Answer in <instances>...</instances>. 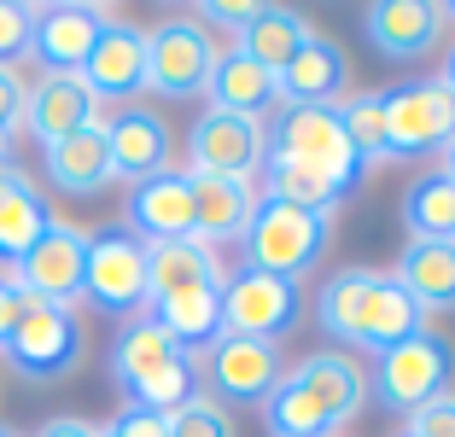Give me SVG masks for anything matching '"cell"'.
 <instances>
[{
  "instance_id": "cell-1",
  "label": "cell",
  "mask_w": 455,
  "mask_h": 437,
  "mask_svg": "<svg viewBox=\"0 0 455 437\" xmlns=\"http://www.w3.org/2000/svg\"><path fill=\"white\" fill-rule=\"evenodd\" d=\"M263 134H268V152H263V170H257V187L268 199L333 216L368 175V163L350 146L333 106H281L263 123Z\"/></svg>"
},
{
  "instance_id": "cell-2",
  "label": "cell",
  "mask_w": 455,
  "mask_h": 437,
  "mask_svg": "<svg viewBox=\"0 0 455 437\" xmlns=\"http://www.w3.org/2000/svg\"><path fill=\"white\" fill-rule=\"evenodd\" d=\"M315 321H322L327 338H339L350 350H368V356H386L403 338L427 332L420 304L403 291V280L391 268H339L333 280H322L315 291Z\"/></svg>"
},
{
  "instance_id": "cell-3",
  "label": "cell",
  "mask_w": 455,
  "mask_h": 437,
  "mask_svg": "<svg viewBox=\"0 0 455 437\" xmlns=\"http://www.w3.org/2000/svg\"><path fill=\"white\" fill-rule=\"evenodd\" d=\"M362 402H368L362 362L345 356V350H309L263 397V420L275 437H345Z\"/></svg>"
},
{
  "instance_id": "cell-4",
  "label": "cell",
  "mask_w": 455,
  "mask_h": 437,
  "mask_svg": "<svg viewBox=\"0 0 455 437\" xmlns=\"http://www.w3.org/2000/svg\"><path fill=\"white\" fill-rule=\"evenodd\" d=\"M111 385L123 391L129 409L175 414L188 397H199V362L175 338H164L147 315H134L111 345Z\"/></svg>"
},
{
  "instance_id": "cell-5",
  "label": "cell",
  "mask_w": 455,
  "mask_h": 437,
  "mask_svg": "<svg viewBox=\"0 0 455 437\" xmlns=\"http://www.w3.org/2000/svg\"><path fill=\"white\" fill-rule=\"evenodd\" d=\"M327 245H333V216L304 211V204H286V199H268V193H263V204H257L251 227L240 234L245 268L275 274V280H292V286L322 268Z\"/></svg>"
},
{
  "instance_id": "cell-6",
  "label": "cell",
  "mask_w": 455,
  "mask_h": 437,
  "mask_svg": "<svg viewBox=\"0 0 455 437\" xmlns=\"http://www.w3.org/2000/svg\"><path fill=\"white\" fill-rule=\"evenodd\" d=\"M386 111V163L397 158H443L455 146V88L443 76H409L379 88Z\"/></svg>"
},
{
  "instance_id": "cell-7",
  "label": "cell",
  "mask_w": 455,
  "mask_h": 437,
  "mask_svg": "<svg viewBox=\"0 0 455 437\" xmlns=\"http://www.w3.org/2000/svg\"><path fill=\"white\" fill-rule=\"evenodd\" d=\"M455 379V345L443 338V332H415V338H403L397 350H386V356L374 362V373H368V397L379 402L386 414H397V420H409L415 409H427L432 397H443Z\"/></svg>"
},
{
  "instance_id": "cell-8",
  "label": "cell",
  "mask_w": 455,
  "mask_h": 437,
  "mask_svg": "<svg viewBox=\"0 0 455 437\" xmlns=\"http://www.w3.org/2000/svg\"><path fill=\"white\" fill-rule=\"evenodd\" d=\"M82 304L100 315H147V245L123 222L88 227V274H82Z\"/></svg>"
},
{
  "instance_id": "cell-9",
  "label": "cell",
  "mask_w": 455,
  "mask_h": 437,
  "mask_svg": "<svg viewBox=\"0 0 455 437\" xmlns=\"http://www.w3.org/2000/svg\"><path fill=\"white\" fill-rule=\"evenodd\" d=\"M0 356L12 362V368L24 373L29 385H59V379H70V373L82 368V356H88V338H82V321L70 315V309L29 304Z\"/></svg>"
},
{
  "instance_id": "cell-10",
  "label": "cell",
  "mask_w": 455,
  "mask_h": 437,
  "mask_svg": "<svg viewBox=\"0 0 455 437\" xmlns=\"http://www.w3.org/2000/svg\"><path fill=\"white\" fill-rule=\"evenodd\" d=\"M222 41L193 18H164L158 29H147V93L164 99H193L211 88V70Z\"/></svg>"
},
{
  "instance_id": "cell-11",
  "label": "cell",
  "mask_w": 455,
  "mask_h": 437,
  "mask_svg": "<svg viewBox=\"0 0 455 437\" xmlns=\"http://www.w3.org/2000/svg\"><path fill=\"white\" fill-rule=\"evenodd\" d=\"M82 274H88V227H76V222H53L24 251V263L12 268L18 291L29 304L70 309V315L82 304Z\"/></svg>"
},
{
  "instance_id": "cell-12",
  "label": "cell",
  "mask_w": 455,
  "mask_h": 437,
  "mask_svg": "<svg viewBox=\"0 0 455 437\" xmlns=\"http://www.w3.org/2000/svg\"><path fill=\"white\" fill-rule=\"evenodd\" d=\"M281 373H286L281 345L275 338H240V332H222L199 362V379L211 385L204 397H216L222 409L228 402H263L281 385Z\"/></svg>"
},
{
  "instance_id": "cell-13",
  "label": "cell",
  "mask_w": 455,
  "mask_h": 437,
  "mask_svg": "<svg viewBox=\"0 0 455 437\" xmlns=\"http://www.w3.org/2000/svg\"><path fill=\"white\" fill-rule=\"evenodd\" d=\"M268 152L263 123L234 117V111H204L188 129V175H234V181H257Z\"/></svg>"
},
{
  "instance_id": "cell-14",
  "label": "cell",
  "mask_w": 455,
  "mask_h": 437,
  "mask_svg": "<svg viewBox=\"0 0 455 437\" xmlns=\"http://www.w3.org/2000/svg\"><path fill=\"white\" fill-rule=\"evenodd\" d=\"M106 18L111 12H100V6H88V0H47V6H36L29 59L41 65V76H76L82 59L94 53Z\"/></svg>"
},
{
  "instance_id": "cell-15",
  "label": "cell",
  "mask_w": 455,
  "mask_h": 437,
  "mask_svg": "<svg viewBox=\"0 0 455 437\" xmlns=\"http://www.w3.org/2000/svg\"><path fill=\"white\" fill-rule=\"evenodd\" d=\"M106 129V152H111V181H152V175L175 170V134L164 123V111L152 106H117V117L100 123Z\"/></svg>"
},
{
  "instance_id": "cell-16",
  "label": "cell",
  "mask_w": 455,
  "mask_h": 437,
  "mask_svg": "<svg viewBox=\"0 0 455 437\" xmlns=\"http://www.w3.org/2000/svg\"><path fill=\"white\" fill-rule=\"evenodd\" d=\"M298 321V286L275 274H257V268H240L228 274L222 286V332H240V338H275Z\"/></svg>"
},
{
  "instance_id": "cell-17",
  "label": "cell",
  "mask_w": 455,
  "mask_h": 437,
  "mask_svg": "<svg viewBox=\"0 0 455 437\" xmlns=\"http://www.w3.org/2000/svg\"><path fill=\"white\" fill-rule=\"evenodd\" d=\"M76 76L94 88L100 106L106 99H129V93H147V29L129 24V18H106L94 53L82 59Z\"/></svg>"
},
{
  "instance_id": "cell-18",
  "label": "cell",
  "mask_w": 455,
  "mask_h": 437,
  "mask_svg": "<svg viewBox=\"0 0 455 437\" xmlns=\"http://www.w3.org/2000/svg\"><path fill=\"white\" fill-rule=\"evenodd\" d=\"M123 227L140 245H164V239H193V181L188 170H164L152 181L129 187L123 204Z\"/></svg>"
},
{
  "instance_id": "cell-19",
  "label": "cell",
  "mask_w": 455,
  "mask_h": 437,
  "mask_svg": "<svg viewBox=\"0 0 455 437\" xmlns=\"http://www.w3.org/2000/svg\"><path fill=\"white\" fill-rule=\"evenodd\" d=\"M100 123V99L82 76H41L29 82V106H24V134L47 152V146L70 140V134Z\"/></svg>"
},
{
  "instance_id": "cell-20",
  "label": "cell",
  "mask_w": 455,
  "mask_h": 437,
  "mask_svg": "<svg viewBox=\"0 0 455 437\" xmlns=\"http://www.w3.org/2000/svg\"><path fill=\"white\" fill-rule=\"evenodd\" d=\"M443 6L438 0H374L368 6V18H362V29H368V41L379 47V59H427L432 47L443 41Z\"/></svg>"
},
{
  "instance_id": "cell-21",
  "label": "cell",
  "mask_w": 455,
  "mask_h": 437,
  "mask_svg": "<svg viewBox=\"0 0 455 437\" xmlns=\"http://www.w3.org/2000/svg\"><path fill=\"white\" fill-rule=\"evenodd\" d=\"M193 181V239L204 245H240V234L251 227L257 204H263V187L257 181H234V175H188Z\"/></svg>"
},
{
  "instance_id": "cell-22",
  "label": "cell",
  "mask_w": 455,
  "mask_h": 437,
  "mask_svg": "<svg viewBox=\"0 0 455 437\" xmlns=\"http://www.w3.org/2000/svg\"><path fill=\"white\" fill-rule=\"evenodd\" d=\"M53 222H59V216H53V204H47V193H41L12 158H0V263L18 268L24 251Z\"/></svg>"
},
{
  "instance_id": "cell-23",
  "label": "cell",
  "mask_w": 455,
  "mask_h": 437,
  "mask_svg": "<svg viewBox=\"0 0 455 437\" xmlns=\"http://www.w3.org/2000/svg\"><path fill=\"white\" fill-rule=\"evenodd\" d=\"M147 321L175 338L193 362H204V350L222 338V286H188V291H170V298H152Z\"/></svg>"
},
{
  "instance_id": "cell-24",
  "label": "cell",
  "mask_w": 455,
  "mask_h": 437,
  "mask_svg": "<svg viewBox=\"0 0 455 437\" xmlns=\"http://www.w3.org/2000/svg\"><path fill=\"white\" fill-rule=\"evenodd\" d=\"M204 93H211L216 111H234V117H251V123H268L281 111V82H275V70L245 59L240 47H222V53H216V70H211V88Z\"/></svg>"
},
{
  "instance_id": "cell-25",
  "label": "cell",
  "mask_w": 455,
  "mask_h": 437,
  "mask_svg": "<svg viewBox=\"0 0 455 437\" xmlns=\"http://www.w3.org/2000/svg\"><path fill=\"white\" fill-rule=\"evenodd\" d=\"M345 76H350L345 53L327 36H309L275 82H281V106H339L345 99Z\"/></svg>"
},
{
  "instance_id": "cell-26",
  "label": "cell",
  "mask_w": 455,
  "mask_h": 437,
  "mask_svg": "<svg viewBox=\"0 0 455 437\" xmlns=\"http://www.w3.org/2000/svg\"><path fill=\"white\" fill-rule=\"evenodd\" d=\"M391 274L420 304V315H450L455 309V239H409Z\"/></svg>"
},
{
  "instance_id": "cell-27",
  "label": "cell",
  "mask_w": 455,
  "mask_h": 437,
  "mask_svg": "<svg viewBox=\"0 0 455 437\" xmlns=\"http://www.w3.org/2000/svg\"><path fill=\"white\" fill-rule=\"evenodd\" d=\"M188 286H228L222 257L204 245V239H164L147 245V304L152 298H170V291Z\"/></svg>"
},
{
  "instance_id": "cell-28",
  "label": "cell",
  "mask_w": 455,
  "mask_h": 437,
  "mask_svg": "<svg viewBox=\"0 0 455 437\" xmlns=\"http://www.w3.org/2000/svg\"><path fill=\"white\" fill-rule=\"evenodd\" d=\"M41 158H47V181L59 193H70V199H94V193L111 187V152H106V129L100 123L70 134V140H59V146H47Z\"/></svg>"
},
{
  "instance_id": "cell-29",
  "label": "cell",
  "mask_w": 455,
  "mask_h": 437,
  "mask_svg": "<svg viewBox=\"0 0 455 437\" xmlns=\"http://www.w3.org/2000/svg\"><path fill=\"white\" fill-rule=\"evenodd\" d=\"M309 36H315V29H309L298 12H286V6H263V12H257L251 24L240 29V36L228 41V47H240L245 59H257L263 70H275V76H281V70H286V59H292Z\"/></svg>"
},
{
  "instance_id": "cell-30",
  "label": "cell",
  "mask_w": 455,
  "mask_h": 437,
  "mask_svg": "<svg viewBox=\"0 0 455 437\" xmlns=\"http://www.w3.org/2000/svg\"><path fill=\"white\" fill-rule=\"evenodd\" d=\"M403 227L409 239H455V181L443 170L420 175L403 193Z\"/></svg>"
},
{
  "instance_id": "cell-31",
  "label": "cell",
  "mask_w": 455,
  "mask_h": 437,
  "mask_svg": "<svg viewBox=\"0 0 455 437\" xmlns=\"http://www.w3.org/2000/svg\"><path fill=\"white\" fill-rule=\"evenodd\" d=\"M333 111H339V123H345L350 146L362 152V163H368V170L386 163V111H379V93H350Z\"/></svg>"
},
{
  "instance_id": "cell-32",
  "label": "cell",
  "mask_w": 455,
  "mask_h": 437,
  "mask_svg": "<svg viewBox=\"0 0 455 437\" xmlns=\"http://www.w3.org/2000/svg\"><path fill=\"white\" fill-rule=\"evenodd\" d=\"M164 420H170V437H240L234 432V414H228L216 397H204V391L188 397L175 414H164Z\"/></svg>"
},
{
  "instance_id": "cell-33",
  "label": "cell",
  "mask_w": 455,
  "mask_h": 437,
  "mask_svg": "<svg viewBox=\"0 0 455 437\" xmlns=\"http://www.w3.org/2000/svg\"><path fill=\"white\" fill-rule=\"evenodd\" d=\"M29 24H36V6L0 0V65L18 70V59H29Z\"/></svg>"
},
{
  "instance_id": "cell-34",
  "label": "cell",
  "mask_w": 455,
  "mask_h": 437,
  "mask_svg": "<svg viewBox=\"0 0 455 437\" xmlns=\"http://www.w3.org/2000/svg\"><path fill=\"white\" fill-rule=\"evenodd\" d=\"M24 106H29V82L12 65H0V146L24 134Z\"/></svg>"
},
{
  "instance_id": "cell-35",
  "label": "cell",
  "mask_w": 455,
  "mask_h": 437,
  "mask_svg": "<svg viewBox=\"0 0 455 437\" xmlns=\"http://www.w3.org/2000/svg\"><path fill=\"white\" fill-rule=\"evenodd\" d=\"M263 12L257 0H199V12H193V24H204V29H228V36H240L251 18Z\"/></svg>"
},
{
  "instance_id": "cell-36",
  "label": "cell",
  "mask_w": 455,
  "mask_h": 437,
  "mask_svg": "<svg viewBox=\"0 0 455 437\" xmlns=\"http://www.w3.org/2000/svg\"><path fill=\"white\" fill-rule=\"evenodd\" d=\"M409 437H455V391H443L427 409L409 414Z\"/></svg>"
},
{
  "instance_id": "cell-37",
  "label": "cell",
  "mask_w": 455,
  "mask_h": 437,
  "mask_svg": "<svg viewBox=\"0 0 455 437\" xmlns=\"http://www.w3.org/2000/svg\"><path fill=\"white\" fill-rule=\"evenodd\" d=\"M100 437H170V420L152 414V409H129V402H123L117 420L100 425Z\"/></svg>"
},
{
  "instance_id": "cell-38",
  "label": "cell",
  "mask_w": 455,
  "mask_h": 437,
  "mask_svg": "<svg viewBox=\"0 0 455 437\" xmlns=\"http://www.w3.org/2000/svg\"><path fill=\"white\" fill-rule=\"evenodd\" d=\"M24 309H29V298L18 291V280H12V274H0V350H6L12 327L24 321Z\"/></svg>"
},
{
  "instance_id": "cell-39",
  "label": "cell",
  "mask_w": 455,
  "mask_h": 437,
  "mask_svg": "<svg viewBox=\"0 0 455 437\" xmlns=\"http://www.w3.org/2000/svg\"><path fill=\"white\" fill-rule=\"evenodd\" d=\"M36 437H100L94 420H82V414H53V420L41 425Z\"/></svg>"
},
{
  "instance_id": "cell-40",
  "label": "cell",
  "mask_w": 455,
  "mask_h": 437,
  "mask_svg": "<svg viewBox=\"0 0 455 437\" xmlns=\"http://www.w3.org/2000/svg\"><path fill=\"white\" fill-rule=\"evenodd\" d=\"M438 76H443V82L455 88V47H450V59H443V70H438Z\"/></svg>"
},
{
  "instance_id": "cell-41",
  "label": "cell",
  "mask_w": 455,
  "mask_h": 437,
  "mask_svg": "<svg viewBox=\"0 0 455 437\" xmlns=\"http://www.w3.org/2000/svg\"><path fill=\"white\" fill-rule=\"evenodd\" d=\"M438 170H443V175H450V181H455V146H450V152H443V163H438Z\"/></svg>"
},
{
  "instance_id": "cell-42",
  "label": "cell",
  "mask_w": 455,
  "mask_h": 437,
  "mask_svg": "<svg viewBox=\"0 0 455 437\" xmlns=\"http://www.w3.org/2000/svg\"><path fill=\"white\" fill-rule=\"evenodd\" d=\"M0 437H18V432H12V425H0Z\"/></svg>"
},
{
  "instance_id": "cell-43",
  "label": "cell",
  "mask_w": 455,
  "mask_h": 437,
  "mask_svg": "<svg viewBox=\"0 0 455 437\" xmlns=\"http://www.w3.org/2000/svg\"><path fill=\"white\" fill-rule=\"evenodd\" d=\"M0 158H6V146H0Z\"/></svg>"
},
{
  "instance_id": "cell-44",
  "label": "cell",
  "mask_w": 455,
  "mask_h": 437,
  "mask_svg": "<svg viewBox=\"0 0 455 437\" xmlns=\"http://www.w3.org/2000/svg\"><path fill=\"white\" fill-rule=\"evenodd\" d=\"M403 437H409V432H403Z\"/></svg>"
}]
</instances>
